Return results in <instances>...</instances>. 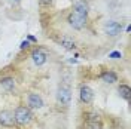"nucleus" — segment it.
Returning <instances> with one entry per match:
<instances>
[{
	"label": "nucleus",
	"mask_w": 131,
	"mask_h": 129,
	"mask_svg": "<svg viewBox=\"0 0 131 129\" xmlns=\"http://www.w3.org/2000/svg\"><path fill=\"white\" fill-rule=\"evenodd\" d=\"M109 58H113V59H119V58H122V55H121V52L115 50V52H112V54L109 55Z\"/></svg>",
	"instance_id": "nucleus-14"
},
{
	"label": "nucleus",
	"mask_w": 131,
	"mask_h": 129,
	"mask_svg": "<svg viewBox=\"0 0 131 129\" xmlns=\"http://www.w3.org/2000/svg\"><path fill=\"white\" fill-rule=\"evenodd\" d=\"M72 99V92L67 86H60L57 91V101L63 105H69Z\"/></svg>",
	"instance_id": "nucleus-3"
},
{
	"label": "nucleus",
	"mask_w": 131,
	"mask_h": 129,
	"mask_svg": "<svg viewBox=\"0 0 131 129\" xmlns=\"http://www.w3.org/2000/svg\"><path fill=\"white\" fill-rule=\"evenodd\" d=\"M101 79H103V82H106V83H115V82H118V76L113 71H106L101 76Z\"/></svg>",
	"instance_id": "nucleus-10"
},
{
	"label": "nucleus",
	"mask_w": 131,
	"mask_h": 129,
	"mask_svg": "<svg viewBox=\"0 0 131 129\" xmlns=\"http://www.w3.org/2000/svg\"><path fill=\"white\" fill-rule=\"evenodd\" d=\"M119 94H121V97L125 98V99H130V86H127V85H121L119 86Z\"/></svg>",
	"instance_id": "nucleus-13"
},
{
	"label": "nucleus",
	"mask_w": 131,
	"mask_h": 129,
	"mask_svg": "<svg viewBox=\"0 0 131 129\" xmlns=\"http://www.w3.org/2000/svg\"><path fill=\"white\" fill-rule=\"evenodd\" d=\"M14 119L18 125H28L33 119V114L30 111L28 107H24V105H19L14 113Z\"/></svg>",
	"instance_id": "nucleus-1"
},
{
	"label": "nucleus",
	"mask_w": 131,
	"mask_h": 129,
	"mask_svg": "<svg viewBox=\"0 0 131 129\" xmlns=\"http://www.w3.org/2000/svg\"><path fill=\"white\" fill-rule=\"evenodd\" d=\"M31 58H33V62L36 65H43L45 62H46V54L43 52V50H40V49H36V50H33L31 54Z\"/></svg>",
	"instance_id": "nucleus-8"
},
{
	"label": "nucleus",
	"mask_w": 131,
	"mask_h": 129,
	"mask_svg": "<svg viewBox=\"0 0 131 129\" xmlns=\"http://www.w3.org/2000/svg\"><path fill=\"white\" fill-rule=\"evenodd\" d=\"M122 31V25L116 21H107L104 24V33L107 36H112V37H116L119 33Z\"/></svg>",
	"instance_id": "nucleus-4"
},
{
	"label": "nucleus",
	"mask_w": 131,
	"mask_h": 129,
	"mask_svg": "<svg viewBox=\"0 0 131 129\" xmlns=\"http://www.w3.org/2000/svg\"><path fill=\"white\" fill-rule=\"evenodd\" d=\"M88 10H90V8H88V3H86L85 0H78V2L74 3V10L73 12L86 16L88 15Z\"/></svg>",
	"instance_id": "nucleus-9"
},
{
	"label": "nucleus",
	"mask_w": 131,
	"mask_h": 129,
	"mask_svg": "<svg viewBox=\"0 0 131 129\" xmlns=\"http://www.w3.org/2000/svg\"><path fill=\"white\" fill-rule=\"evenodd\" d=\"M61 46H64L66 49H73L74 48V42H73V39H70L69 36H64L63 39H61Z\"/></svg>",
	"instance_id": "nucleus-12"
},
{
	"label": "nucleus",
	"mask_w": 131,
	"mask_h": 129,
	"mask_svg": "<svg viewBox=\"0 0 131 129\" xmlns=\"http://www.w3.org/2000/svg\"><path fill=\"white\" fill-rule=\"evenodd\" d=\"M79 97H81L82 102L90 104L91 101H92V98H94V92H92V89H91L90 86L83 85V86H81V94H79Z\"/></svg>",
	"instance_id": "nucleus-5"
},
{
	"label": "nucleus",
	"mask_w": 131,
	"mask_h": 129,
	"mask_svg": "<svg viewBox=\"0 0 131 129\" xmlns=\"http://www.w3.org/2000/svg\"><path fill=\"white\" fill-rule=\"evenodd\" d=\"M27 102H28V107H31V108H42L43 107V99L39 94H30L27 98Z\"/></svg>",
	"instance_id": "nucleus-6"
},
{
	"label": "nucleus",
	"mask_w": 131,
	"mask_h": 129,
	"mask_svg": "<svg viewBox=\"0 0 131 129\" xmlns=\"http://www.w3.org/2000/svg\"><path fill=\"white\" fill-rule=\"evenodd\" d=\"M51 2H52V0H40V3H42V5H49Z\"/></svg>",
	"instance_id": "nucleus-17"
},
{
	"label": "nucleus",
	"mask_w": 131,
	"mask_h": 129,
	"mask_svg": "<svg viewBox=\"0 0 131 129\" xmlns=\"http://www.w3.org/2000/svg\"><path fill=\"white\" fill-rule=\"evenodd\" d=\"M0 85H2V88L5 89H14V86H15V80L12 79V77H5V79H2V82H0Z\"/></svg>",
	"instance_id": "nucleus-11"
},
{
	"label": "nucleus",
	"mask_w": 131,
	"mask_h": 129,
	"mask_svg": "<svg viewBox=\"0 0 131 129\" xmlns=\"http://www.w3.org/2000/svg\"><path fill=\"white\" fill-rule=\"evenodd\" d=\"M27 40H28V42H37V39H36L34 36H28V37H27Z\"/></svg>",
	"instance_id": "nucleus-16"
},
{
	"label": "nucleus",
	"mask_w": 131,
	"mask_h": 129,
	"mask_svg": "<svg viewBox=\"0 0 131 129\" xmlns=\"http://www.w3.org/2000/svg\"><path fill=\"white\" fill-rule=\"evenodd\" d=\"M14 114L8 111V110H3V111H0V123L3 125V126H12L14 125Z\"/></svg>",
	"instance_id": "nucleus-7"
},
{
	"label": "nucleus",
	"mask_w": 131,
	"mask_h": 129,
	"mask_svg": "<svg viewBox=\"0 0 131 129\" xmlns=\"http://www.w3.org/2000/svg\"><path fill=\"white\" fill-rule=\"evenodd\" d=\"M28 46H30V42L24 40V42H21V46H19V48H21V49H27Z\"/></svg>",
	"instance_id": "nucleus-15"
},
{
	"label": "nucleus",
	"mask_w": 131,
	"mask_h": 129,
	"mask_svg": "<svg viewBox=\"0 0 131 129\" xmlns=\"http://www.w3.org/2000/svg\"><path fill=\"white\" fill-rule=\"evenodd\" d=\"M69 24L72 25L74 30H82L85 27V24H86V16L73 12L72 15L69 16Z\"/></svg>",
	"instance_id": "nucleus-2"
}]
</instances>
